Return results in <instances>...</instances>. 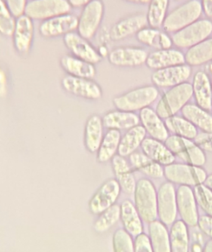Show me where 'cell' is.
Wrapping results in <instances>:
<instances>
[{
  "label": "cell",
  "instance_id": "obj_1",
  "mask_svg": "<svg viewBox=\"0 0 212 252\" xmlns=\"http://www.w3.org/2000/svg\"><path fill=\"white\" fill-rule=\"evenodd\" d=\"M135 207L142 220L151 223L158 217L157 192L155 186L148 179H141L136 183L134 192Z\"/></svg>",
  "mask_w": 212,
  "mask_h": 252
},
{
  "label": "cell",
  "instance_id": "obj_2",
  "mask_svg": "<svg viewBox=\"0 0 212 252\" xmlns=\"http://www.w3.org/2000/svg\"><path fill=\"white\" fill-rule=\"evenodd\" d=\"M202 13L201 1L189 0L167 14L163 25V30L165 32L175 33L198 21Z\"/></svg>",
  "mask_w": 212,
  "mask_h": 252
},
{
  "label": "cell",
  "instance_id": "obj_3",
  "mask_svg": "<svg viewBox=\"0 0 212 252\" xmlns=\"http://www.w3.org/2000/svg\"><path fill=\"white\" fill-rule=\"evenodd\" d=\"M192 95V86L189 83H183L173 87L162 96L157 104L155 112L163 119L174 116L187 104Z\"/></svg>",
  "mask_w": 212,
  "mask_h": 252
},
{
  "label": "cell",
  "instance_id": "obj_4",
  "mask_svg": "<svg viewBox=\"0 0 212 252\" xmlns=\"http://www.w3.org/2000/svg\"><path fill=\"white\" fill-rule=\"evenodd\" d=\"M165 145L174 156H177L186 164L201 167L207 161L204 151L191 139L173 135L166 139Z\"/></svg>",
  "mask_w": 212,
  "mask_h": 252
},
{
  "label": "cell",
  "instance_id": "obj_5",
  "mask_svg": "<svg viewBox=\"0 0 212 252\" xmlns=\"http://www.w3.org/2000/svg\"><path fill=\"white\" fill-rule=\"evenodd\" d=\"M158 94L156 87H141L115 97L114 104L120 111L134 112L148 107L158 98Z\"/></svg>",
  "mask_w": 212,
  "mask_h": 252
},
{
  "label": "cell",
  "instance_id": "obj_6",
  "mask_svg": "<svg viewBox=\"0 0 212 252\" xmlns=\"http://www.w3.org/2000/svg\"><path fill=\"white\" fill-rule=\"evenodd\" d=\"M212 33V21L198 19L183 29L173 33V44L179 48H191L210 38Z\"/></svg>",
  "mask_w": 212,
  "mask_h": 252
},
{
  "label": "cell",
  "instance_id": "obj_7",
  "mask_svg": "<svg viewBox=\"0 0 212 252\" xmlns=\"http://www.w3.org/2000/svg\"><path fill=\"white\" fill-rule=\"evenodd\" d=\"M164 176L171 183L189 187L204 184L208 176L207 171L202 167L175 163L166 166Z\"/></svg>",
  "mask_w": 212,
  "mask_h": 252
},
{
  "label": "cell",
  "instance_id": "obj_8",
  "mask_svg": "<svg viewBox=\"0 0 212 252\" xmlns=\"http://www.w3.org/2000/svg\"><path fill=\"white\" fill-rule=\"evenodd\" d=\"M72 8L68 0H30L27 4L25 14L32 20L45 21L70 13Z\"/></svg>",
  "mask_w": 212,
  "mask_h": 252
},
{
  "label": "cell",
  "instance_id": "obj_9",
  "mask_svg": "<svg viewBox=\"0 0 212 252\" xmlns=\"http://www.w3.org/2000/svg\"><path fill=\"white\" fill-rule=\"evenodd\" d=\"M104 14L105 5L102 0H94L86 5L78 17V33L86 39L92 38L101 25Z\"/></svg>",
  "mask_w": 212,
  "mask_h": 252
},
{
  "label": "cell",
  "instance_id": "obj_10",
  "mask_svg": "<svg viewBox=\"0 0 212 252\" xmlns=\"http://www.w3.org/2000/svg\"><path fill=\"white\" fill-rule=\"evenodd\" d=\"M158 216L166 226L173 225L177 218L176 191L171 182H164L157 192Z\"/></svg>",
  "mask_w": 212,
  "mask_h": 252
},
{
  "label": "cell",
  "instance_id": "obj_11",
  "mask_svg": "<svg viewBox=\"0 0 212 252\" xmlns=\"http://www.w3.org/2000/svg\"><path fill=\"white\" fill-rule=\"evenodd\" d=\"M121 188L118 181L109 179L105 182L93 195L89 203L90 211L94 215H100L114 205L118 199Z\"/></svg>",
  "mask_w": 212,
  "mask_h": 252
},
{
  "label": "cell",
  "instance_id": "obj_12",
  "mask_svg": "<svg viewBox=\"0 0 212 252\" xmlns=\"http://www.w3.org/2000/svg\"><path fill=\"white\" fill-rule=\"evenodd\" d=\"M78 17L67 13L43 21L39 26V32L45 38H55L78 30Z\"/></svg>",
  "mask_w": 212,
  "mask_h": 252
},
{
  "label": "cell",
  "instance_id": "obj_13",
  "mask_svg": "<svg viewBox=\"0 0 212 252\" xmlns=\"http://www.w3.org/2000/svg\"><path fill=\"white\" fill-rule=\"evenodd\" d=\"M178 212L182 220L187 226H195L198 225V216L197 201L192 188L186 185H181L176 192Z\"/></svg>",
  "mask_w": 212,
  "mask_h": 252
},
{
  "label": "cell",
  "instance_id": "obj_14",
  "mask_svg": "<svg viewBox=\"0 0 212 252\" xmlns=\"http://www.w3.org/2000/svg\"><path fill=\"white\" fill-rule=\"evenodd\" d=\"M63 42L74 56L89 63L95 64L101 62L102 56L88 40L79 33L72 32L63 36Z\"/></svg>",
  "mask_w": 212,
  "mask_h": 252
},
{
  "label": "cell",
  "instance_id": "obj_15",
  "mask_svg": "<svg viewBox=\"0 0 212 252\" xmlns=\"http://www.w3.org/2000/svg\"><path fill=\"white\" fill-rule=\"evenodd\" d=\"M62 87L67 93L89 100H97L102 97L100 86L87 78L68 75L62 80Z\"/></svg>",
  "mask_w": 212,
  "mask_h": 252
},
{
  "label": "cell",
  "instance_id": "obj_16",
  "mask_svg": "<svg viewBox=\"0 0 212 252\" xmlns=\"http://www.w3.org/2000/svg\"><path fill=\"white\" fill-rule=\"evenodd\" d=\"M192 74V68L188 64L177 65L155 71L152 81L159 87H174L185 83Z\"/></svg>",
  "mask_w": 212,
  "mask_h": 252
},
{
  "label": "cell",
  "instance_id": "obj_17",
  "mask_svg": "<svg viewBox=\"0 0 212 252\" xmlns=\"http://www.w3.org/2000/svg\"><path fill=\"white\" fill-rule=\"evenodd\" d=\"M148 25L146 15L142 13L130 15L116 22L109 32L112 41H117L137 34Z\"/></svg>",
  "mask_w": 212,
  "mask_h": 252
},
{
  "label": "cell",
  "instance_id": "obj_18",
  "mask_svg": "<svg viewBox=\"0 0 212 252\" xmlns=\"http://www.w3.org/2000/svg\"><path fill=\"white\" fill-rule=\"evenodd\" d=\"M148 53L144 49L134 47H121L108 54V61L117 66H137L146 63Z\"/></svg>",
  "mask_w": 212,
  "mask_h": 252
},
{
  "label": "cell",
  "instance_id": "obj_19",
  "mask_svg": "<svg viewBox=\"0 0 212 252\" xmlns=\"http://www.w3.org/2000/svg\"><path fill=\"white\" fill-rule=\"evenodd\" d=\"M34 37L33 21L24 14L16 19V28L13 32V44L20 54L25 55L30 50Z\"/></svg>",
  "mask_w": 212,
  "mask_h": 252
},
{
  "label": "cell",
  "instance_id": "obj_20",
  "mask_svg": "<svg viewBox=\"0 0 212 252\" xmlns=\"http://www.w3.org/2000/svg\"><path fill=\"white\" fill-rule=\"evenodd\" d=\"M147 66L152 69H164L177 65L185 64V55L180 50L175 49L159 50L148 55Z\"/></svg>",
  "mask_w": 212,
  "mask_h": 252
},
{
  "label": "cell",
  "instance_id": "obj_21",
  "mask_svg": "<svg viewBox=\"0 0 212 252\" xmlns=\"http://www.w3.org/2000/svg\"><path fill=\"white\" fill-rule=\"evenodd\" d=\"M192 90L198 106L207 111L212 108V86L209 75L198 71L193 78Z\"/></svg>",
  "mask_w": 212,
  "mask_h": 252
},
{
  "label": "cell",
  "instance_id": "obj_22",
  "mask_svg": "<svg viewBox=\"0 0 212 252\" xmlns=\"http://www.w3.org/2000/svg\"><path fill=\"white\" fill-rule=\"evenodd\" d=\"M142 151L151 159L162 165L173 164L176 160L174 154L161 141L145 138L142 143Z\"/></svg>",
  "mask_w": 212,
  "mask_h": 252
},
{
  "label": "cell",
  "instance_id": "obj_23",
  "mask_svg": "<svg viewBox=\"0 0 212 252\" xmlns=\"http://www.w3.org/2000/svg\"><path fill=\"white\" fill-rule=\"evenodd\" d=\"M136 38L142 44L157 50L170 49L173 44V39L168 35V32L151 27L141 30L136 34Z\"/></svg>",
  "mask_w": 212,
  "mask_h": 252
},
{
  "label": "cell",
  "instance_id": "obj_24",
  "mask_svg": "<svg viewBox=\"0 0 212 252\" xmlns=\"http://www.w3.org/2000/svg\"><path fill=\"white\" fill-rule=\"evenodd\" d=\"M112 166L116 178L123 192L127 195L134 193L136 181L125 158L120 155L114 156L112 158Z\"/></svg>",
  "mask_w": 212,
  "mask_h": 252
},
{
  "label": "cell",
  "instance_id": "obj_25",
  "mask_svg": "<svg viewBox=\"0 0 212 252\" xmlns=\"http://www.w3.org/2000/svg\"><path fill=\"white\" fill-rule=\"evenodd\" d=\"M139 119L146 131L153 139L159 141H165L168 138V131L165 124L161 118L152 109L147 107L142 109L139 115Z\"/></svg>",
  "mask_w": 212,
  "mask_h": 252
},
{
  "label": "cell",
  "instance_id": "obj_26",
  "mask_svg": "<svg viewBox=\"0 0 212 252\" xmlns=\"http://www.w3.org/2000/svg\"><path fill=\"white\" fill-rule=\"evenodd\" d=\"M121 215L120 219L122 222L124 230L131 236H138L143 233L144 226L142 219L133 203L125 200L120 205Z\"/></svg>",
  "mask_w": 212,
  "mask_h": 252
},
{
  "label": "cell",
  "instance_id": "obj_27",
  "mask_svg": "<svg viewBox=\"0 0 212 252\" xmlns=\"http://www.w3.org/2000/svg\"><path fill=\"white\" fill-rule=\"evenodd\" d=\"M61 65L69 75L78 78L91 79L96 75V69L92 63L81 60L75 56H63L61 59Z\"/></svg>",
  "mask_w": 212,
  "mask_h": 252
},
{
  "label": "cell",
  "instance_id": "obj_28",
  "mask_svg": "<svg viewBox=\"0 0 212 252\" xmlns=\"http://www.w3.org/2000/svg\"><path fill=\"white\" fill-rule=\"evenodd\" d=\"M139 117L133 112L114 111L105 115L103 123L107 128L120 130L132 128L139 125Z\"/></svg>",
  "mask_w": 212,
  "mask_h": 252
},
{
  "label": "cell",
  "instance_id": "obj_29",
  "mask_svg": "<svg viewBox=\"0 0 212 252\" xmlns=\"http://www.w3.org/2000/svg\"><path fill=\"white\" fill-rule=\"evenodd\" d=\"M103 120L98 115L89 118L85 128V145L91 153L97 152L103 141Z\"/></svg>",
  "mask_w": 212,
  "mask_h": 252
},
{
  "label": "cell",
  "instance_id": "obj_30",
  "mask_svg": "<svg viewBox=\"0 0 212 252\" xmlns=\"http://www.w3.org/2000/svg\"><path fill=\"white\" fill-rule=\"evenodd\" d=\"M146 133V130L143 126H136L129 129L120 140L119 155L125 157L134 153L138 147L142 145Z\"/></svg>",
  "mask_w": 212,
  "mask_h": 252
},
{
  "label": "cell",
  "instance_id": "obj_31",
  "mask_svg": "<svg viewBox=\"0 0 212 252\" xmlns=\"http://www.w3.org/2000/svg\"><path fill=\"white\" fill-rule=\"evenodd\" d=\"M149 235L154 252H171L170 233L162 222L155 220L150 223Z\"/></svg>",
  "mask_w": 212,
  "mask_h": 252
},
{
  "label": "cell",
  "instance_id": "obj_32",
  "mask_svg": "<svg viewBox=\"0 0 212 252\" xmlns=\"http://www.w3.org/2000/svg\"><path fill=\"white\" fill-rule=\"evenodd\" d=\"M183 118L205 133H212V116L207 110L194 104H186L182 109Z\"/></svg>",
  "mask_w": 212,
  "mask_h": 252
},
{
  "label": "cell",
  "instance_id": "obj_33",
  "mask_svg": "<svg viewBox=\"0 0 212 252\" xmlns=\"http://www.w3.org/2000/svg\"><path fill=\"white\" fill-rule=\"evenodd\" d=\"M130 161L136 170L152 179H159L164 176V169L161 164L141 153H133L130 155Z\"/></svg>",
  "mask_w": 212,
  "mask_h": 252
},
{
  "label": "cell",
  "instance_id": "obj_34",
  "mask_svg": "<svg viewBox=\"0 0 212 252\" xmlns=\"http://www.w3.org/2000/svg\"><path fill=\"white\" fill-rule=\"evenodd\" d=\"M186 64L199 66L212 61V38L204 40L202 42L191 47L185 54Z\"/></svg>",
  "mask_w": 212,
  "mask_h": 252
},
{
  "label": "cell",
  "instance_id": "obj_35",
  "mask_svg": "<svg viewBox=\"0 0 212 252\" xmlns=\"http://www.w3.org/2000/svg\"><path fill=\"white\" fill-rule=\"evenodd\" d=\"M170 240L171 252H189V230L187 225L183 220H177L172 225Z\"/></svg>",
  "mask_w": 212,
  "mask_h": 252
},
{
  "label": "cell",
  "instance_id": "obj_36",
  "mask_svg": "<svg viewBox=\"0 0 212 252\" xmlns=\"http://www.w3.org/2000/svg\"><path fill=\"white\" fill-rule=\"evenodd\" d=\"M121 134L119 130L110 129L103 137L100 148L97 151V160L101 163L106 162L113 158L118 151Z\"/></svg>",
  "mask_w": 212,
  "mask_h": 252
},
{
  "label": "cell",
  "instance_id": "obj_37",
  "mask_svg": "<svg viewBox=\"0 0 212 252\" xmlns=\"http://www.w3.org/2000/svg\"><path fill=\"white\" fill-rule=\"evenodd\" d=\"M170 0H151L148 6L147 20L149 27L152 28H162L167 16Z\"/></svg>",
  "mask_w": 212,
  "mask_h": 252
},
{
  "label": "cell",
  "instance_id": "obj_38",
  "mask_svg": "<svg viewBox=\"0 0 212 252\" xmlns=\"http://www.w3.org/2000/svg\"><path fill=\"white\" fill-rule=\"evenodd\" d=\"M165 125L168 130L177 136L189 139H195L198 136L196 127L185 118L174 115L166 119Z\"/></svg>",
  "mask_w": 212,
  "mask_h": 252
},
{
  "label": "cell",
  "instance_id": "obj_39",
  "mask_svg": "<svg viewBox=\"0 0 212 252\" xmlns=\"http://www.w3.org/2000/svg\"><path fill=\"white\" fill-rule=\"evenodd\" d=\"M121 209L118 204H114L100 215L94 223V229L98 233L109 230L120 219Z\"/></svg>",
  "mask_w": 212,
  "mask_h": 252
},
{
  "label": "cell",
  "instance_id": "obj_40",
  "mask_svg": "<svg viewBox=\"0 0 212 252\" xmlns=\"http://www.w3.org/2000/svg\"><path fill=\"white\" fill-rule=\"evenodd\" d=\"M16 19L9 10L4 0L0 1V32L4 36H13Z\"/></svg>",
  "mask_w": 212,
  "mask_h": 252
},
{
  "label": "cell",
  "instance_id": "obj_41",
  "mask_svg": "<svg viewBox=\"0 0 212 252\" xmlns=\"http://www.w3.org/2000/svg\"><path fill=\"white\" fill-rule=\"evenodd\" d=\"M113 248L114 252H135L131 235L123 229L116 230L113 235Z\"/></svg>",
  "mask_w": 212,
  "mask_h": 252
},
{
  "label": "cell",
  "instance_id": "obj_42",
  "mask_svg": "<svg viewBox=\"0 0 212 252\" xmlns=\"http://www.w3.org/2000/svg\"><path fill=\"white\" fill-rule=\"evenodd\" d=\"M195 199L198 205L208 216L212 217V190L205 185H197L194 189Z\"/></svg>",
  "mask_w": 212,
  "mask_h": 252
},
{
  "label": "cell",
  "instance_id": "obj_43",
  "mask_svg": "<svg viewBox=\"0 0 212 252\" xmlns=\"http://www.w3.org/2000/svg\"><path fill=\"white\" fill-rule=\"evenodd\" d=\"M7 7L15 18L25 14L28 0H4Z\"/></svg>",
  "mask_w": 212,
  "mask_h": 252
},
{
  "label": "cell",
  "instance_id": "obj_44",
  "mask_svg": "<svg viewBox=\"0 0 212 252\" xmlns=\"http://www.w3.org/2000/svg\"><path fill=\"white\" fill-rule=\"evenodd\" d=\"M135 252H154L149 237L145 233L136 237L134 241Z\"/></svg>",
  "mask_w": 212,
  "mask_h": 252
},
{
  "label": "cell",
  "instance_id": "obj_45",
  "mask_svg": "<svg viewBox=\"0 0 212 252\" xmlns=\"http://www.w3.org/2000/svg\"><path fill=\"white\" fill-rule=\"evenodd\" d=\"M195 143L203 150L212 153V133H204L198 135Z\"/></svg>",
  "mask_w": 212,
  "mask_h": 252
},
{
  "label": "cell",
  "instance_id": "obj_46",
  "mask_svg": "<svg viewBox=\"0 0 212 252\" xmlns=\"http://www.w3.org/2000/svg\"><path fill=\"white\" fill-rule=\"evenodd\" d=\"M200 229L212 239V217L206 215L199 217L198 223Z\"/></svg>",
  "mask_w": 212,
  "mask_h": 252
},
{
  "label": "cell",
  "instance_id": "obj_47",
  "mask_svg": "<svg viewBox=\"0 0 212 252\" xmlns=\"http://www.w3.org/2000/svg\"><path fill=\"white\" fill-rule=\"evenodd\" d=\"M203 12L209 18H212V0H201Z\"/></svg>",
  "mask_w": 212,
  "mask_h": 252
},
{
  "label": "cell",
  "instance_id": "obj_48",
  "mask_svg": "<svg viewBox=\"0 0 212 252\" xmlns=\"http://www.w3.org/2000/svg\"><path fill=\"white\" fill-rule=\"evenodd\" d=\"M72 7H85L94 0H68Z\"/></svg>",
  "mask_w": 212,
  "mask_h": 252
},
{
  "label": "cell",
  "instance_id": "obj_49",
  "mask_svg": "<svg viewBox=\"0 0 212 252\" xmlns=\"http://www.w3.org/2000/svg\"><path fill=\"white\" fill-rule=\"evenodd\" d=\"M0 84H1V95L3 96L6 93V84H7V78L4 71L1 69L0 72Z\"/></svg>",
  "mask_w": 212,
  "mask_h": 252
},
{
  "label": "cell",
  "instance_id": "obj_50",
  "mask_svg": "<svg viewBox=\"0 0 212 252\" xmlns=\"http://www.w3.org/2000/svg\"><path fill=\"white\" fill-rule=\"evenodd\" d=\"M123 1H127V2L134 3V4H149L151 0H123Z\"/></svg>",
  "mask_w": 212,
  "mask_h": 252
},
{
  "label": "cell",
  "instance_id": "obj_51",
  "mask_svg": "<svg viewBox=\"0 0 212 252\" xmlns=\"http://www.w3.org/2000/svg\"><path fill=\"white\" fill-rule=\"evenodd\" d=\"M203 252H212V239L210 240V241L206 244Z\"/></svg>",
  "mask_w": 212,
  "mask_h": 252
},
{
  "label": "cell",
  "instance_id": "obj_52",
  "mask_svg": "<svg viewBox=\"0 0 212 252\" xmlns=\"http://www.w3.org/2000/svg\"><path fill=\"white\" fill-rule=\"evenodd\" d=\"M204 184H205L206 186L208 187V188L212 190V174L207 176Z\"/></svg>",
  "mask_w": 212,
  "mask_h": 252
},
{
  "label": "cell",
  "instance_id": "obj_53",
  "mask_svg": "<svg viewBox=\"0 0 212 252\" xmlns=\"http://www.w3.org/2000/svg\"><path fill=\"white\" fill-rule=\"evenodd\" d=\"M99 53H100V56H102V57H103V56H106L107 54H108V50H107V48L106 47H104V46H103V47H100V50H99Z\"/></svg>",
  "mask_w": 212,
  "mask_h": 252
},
{
  "label": "cell",
  "instance_id": "obj_54",
  "mask_svg": "<svg viewBox=\"0 0 212 252\" xmlns=\"http://www.w3.org/2000/svg\"><path fill=\"white\" fill-rule=\"evenodd\" d=\"M175 1H180V0H175Z\"/></svg>",
  "mask_w": 212,
  "mask_h": 252
},
{
  "label": "cell",
  "instance_id": "obj_55",
  "mask_svg": "<svg viewBox=\"0 0 212 252\" xmlns=\"http://www.w3.org/2000/svg\"></svg>",
  "mask_w": 212,
  "mask_h": 252
}]
</instances>
